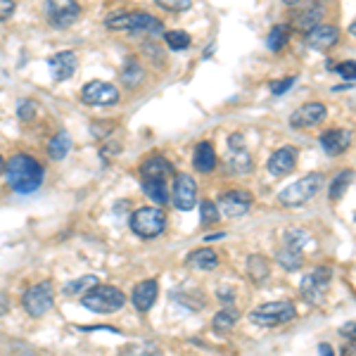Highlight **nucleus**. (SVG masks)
<instances>
[{"instance_id": "obj_18", "label": "nucleus", "mask_w": 356, "mask_h": 356, "mask_svg": "<svg viewBox=\"0 0 356 356\" xmlns=\"http://www.w3.org/2000/svg\"><path fill=\"white\" fill-rule=\"evenodd\" d=\"M157 297H159V283L154 281V278L138 283L131 292V302L138 311H150V309L154 307V302H157Z\"/></svg>"}, {"instance_id": "obj_33", "label": "nucleus", "mask_w": 356, "mask_h": 356, "mask_svg": "<svg viewBox=\"0 0 356 356\" xmlns=\"http://www.w3.org/2000/svg\"><path fill=\"white\" fill-rule=\"evenodd\" d=\"M309 242V233L302 228H290L283 235V247H290V250H304V245Z\"/></svg>"}, {"instance_id": "obj_16", "label": "nucleus", "mask_w": 356, "mask_h": 356, "mask_svg": "<svg viewBox=\"0 0 356 356\" xmlns=\"http://www.w3.org/2000/svg\"><path fill=\"white\" fill-rule=\"evenodd\" d=\"M50 74H53L55 81H67L76 74V67H79V58H76L74 50H62V53L53 55L48 60Z\"/></svg>"}, {"instance_id": "obj_8", "label": "nucleus", "mask_w": 356, "mask_h": 356, "mask_svg": "<svg viewBox=\"0 0 356 356\" xmlns=\"http://www.w3.org/2000/svg\"><path fill=\"white\" fill-rule=\"evenodd\" d=\"M330 283H333V268L330 266H316L311 273L302 278V297L307 299L309 304H323Z\"/></svg>"}, {"instance_id": "obj_9", "label": "nucleus", "mask_w": 356, "mask_h": 356, "mask_svg": "<svg viewBox=\"0 0 356 356\" xmlns=\"http://www.w3.org/2000/svg\"><path fill=\"white\" fill-rule=\"evenodd\" d=\"M45 14L53 27L67 29L79 19L81 5L76 0H45Z\"/></svg>"}, {"instance_id": "obj_13", "label": "nucleus", "mask_w": 356, "mask_h": 356, "mask_svg": "<svg viewBox=\"0 0 356 356\" xmlns=\"http://www.w3.org/2000/svg\"><path fill=\"white\" fill-rule=\"evenodd\" d=\"M326 117H328V110L323 102H307V105L297 107L290 115V126L295 128V131H302V128L318 126Z\"/></svg>"}, {"instance_id": "obj_36", "label": "nucleus", "mask_w": 356, "mask_h": 356, "mask_svg": "<svg viewBox=\"0 0 356 356\" xmlns=\"http://www.w3.org/2000/svg\"><path fill=\"white\" fill-rule=\"evenodd\" d=\"M219 219H221V214H219L216 202H211V200H202V202H200V221H202L204 226H211Z\"/></svg>"}, {"instance_id": "obj_50", "label": "nucleus", "mask_w": 356, "mask_h": 356, "mask_svg": "<svg viewBox=\"0 0 356 356\" xmlns=\"http://www.w3.org/2000/svg\"><path fill=\"white\" fill-rule=\"evenodd\" d=\"M3 171H5V159L0 157V174H3Z\"/></svg>"}, {"instance_id": "obj_6", "label": "nucleus", "mask_w": 356, "mask_h": 356, "mask_svg": "<svg viewBox=\"0 0 356 356\" xmlns=\"http://www.w3.org/2000/svg\"><path fill=\"white\" fill-rule=\"evenodd\" d=\"M250 318L257 323V326L264 328H276L283 326V323H290L297 318V307L290 302V299H281V302H266L261 307H257L254 311L250 313Z\"/></svg>"}, {"instance_id": "obj_25", "label": "nucleus", "mask_w": 356, "mask_h": 356, "mask_svg": "<svg viewBox=\"0 0 356 356\" xmlns=\"http://www.w3.org/2000/svg\"><path fill=\"white\" fill-rule=\"evenodd\" d=\"M287 40H290V27H285V24H276V27L268 31V36H266V48L271 50V53H281V50L287 45Z\"/></svg>"}, {"instance_id": "obj_39", "label": "nucleus", "mask_w": 356, "mask_h": 356, "mask_svg": "<svg viewBox=\"0 0 356 356\" xmlns=\"http://www.w3.org/2000/svg\"><path fill=\"white\" fill-rule=\"evenodd\" d=\"M295 84H297V76H287V79H281V81H271L268 88H271L273 95H285Z\"/></svg>"}, {"instance_id": "obj_19", "label": "nucleus", "mask_w": 356, "mask_h": 356, "mask_svg": "<svg viewBox=\"0 0 356 356\" xmlns=\"http://www.w3.org/2000/svg\"><path fill=\"white\" fill-rule=\"evenodd\" d=\"M174 174V167L169 164V159H164L162 154H154V157H147L145 162L141 164V176L143 178H159L167 180Z\"/></svg>"}, {"instance_id": "obj_17", "label": "nucleus", "mask_w": 356, "mask_h": 356, "mask_svg": "<svg viewBox=\"0 0 356 356\" xmlns=\"http://www.w3.org/2000/svg\"><path fill=\"white\" fill-rule=\"evenodd\" d=\"M318 141H321V147L328 157H337V154L347 152L349 145H352V133L347 128H330Z\"/></svg>"}, {"instance_id": "obj_24", "label": "nucleus", "mask_w": 356, "mask_h": 356, "mask_svg": "<svg viewBox=\"0 0 356 356\" xmlns=\"http://www.w3.org/2000/svg\"><path fill=\"white\" fill-rule=\"evenodd\" d=\"M143 76H145V71H143L141 62L128 60L121 69V84L126 86V88H138V86L143 84Z\"/></svg>"}, {"instance_id": "obj_14", "label": "nucleus", "mask_w": 356, "mask_h": 356, "mask_svg": "<svg viewBox=\"0 0 356 356\" xmlns=\"http://www.w3.org/2000/svg\"><path fill=\"white\" fill-rule=\"evenodd\" d=\"M337 40H340V31H337V27H330V24H316V27H311L307 34H304L307 48L318 50V53L337 45Z\"/></svg>"}, {"instance_id": "obj_51", "label": "nucleus", "mask_w": 356, "mask_h": 356, "mask_svg": "<svg viewBox=\"0 0 356 356\" xmlns=\"http://www.w3.org/2000/svg\"><path fill=\"white\" fill-rule=\"evenodd\" d=\"M354 221H356V214H354Z\"/></svg>"}, {"instance_id": "obj_3", "label": "nucleus", "mask_w": 356, "mask_h": 356, "mask_svg": "<svg viewBox=\"0 0 356 356\" xmlns=\"http://www.w3.org/2000/svg\"><path fill=\"white\" fill-rule=\"evenodd\" d=\"M105 24H107V29L126 31V34H150V36L164 34V24L159 22L157 17H152V14H145V12L115 14V17H110Z\"/></svg>"}, {"instance_id": "obj_15", "label": "nucleus", "mask_w": 356, "mask_h": 356, "mask_svg": "<svg viewBox=\"0 0 356 356\" xmlns=\"http://www.w3.org/2000/svg\"><path fill=\"white\" fill-rule=\"evenodd\" d=\"M268 171L273 176H290L292 171L297 169V150L292 145H285L268 157Z\"/></svg>"}, {"instance_id": "obj_40", "label": "nucleus", "mask_w": 356, "mask_h": 356, "mask_svg": "<svg viewBox=\"0 0 356 356\" xmlns=\"http://www.w3.org/2000/svg\"><path fill=\"white\" fill-rule=\"evenodd\" d=\"M337 71L342 79H347V81H356V62L354 60H347V62H340L337 64Z\"/></svg>"}, {"instance_id": "obj_22", "label": "nucleus", "mask_w": 356, "mask_h": 356, "mask_svg": "<svg viewBox=\"0 0 356 356\" xmlns=\"http://www.w3.org/2000/svg\"><path fill=\"white\" fill-rule=\"evenodd\" d=\"M143 193L147 195L152 202H157L159 207H167L171 204V193L167 188V180L159 178H143Z\"/></svg>"}, {"instance_id": "obj_12", "label": "nucleus", "mask_w": 356, "mask_h": 356, "mask_svg": "<svg viewBox=\"0 0 356 356\" xmlns=\"http://www.w3.org/2000/svg\"><path fill=\"white\" fill-rule=\"evenodd\" d=\"M198 204V183L190 174H176L174 178V207L190 211Z\"/></svg>"}, {"instance_id": "obj_7", "label": "nucleus", "mask_w": 356, "mask_h": 356, "mask_svg": "<svg viewBox=\"0 0 356 356\" xmlns=\"http://www.w3.org/2000/svg\"><path fill=\"white\" fill-rule=\"evenodd\" d=\"M22 304L27 309L29 316L40 318L55 307V287L50 281H40L36 285H31L22 297Z\"/></svg>"}, {"instance_id": "obj_1", "label": "nucleus", "mask_w": 356, "mask_h": 356, "mask_svg": "<svg viewBox=\"0 0 356 356\" xmlns=\"http://www.w3.org/2000/svg\"><path fill=\"white\" fill-rule=\"evenodd\" d=\"M5 174H8L10 188L19 195L36 193L43 183V167L38 164V159H34L27 152L12 154L5 162Z\"/></svg>"}, {"instance_id": "obj_32", "label": "nucleus", "mask_w": 356, "mask_h": 356, "mask_svg": "<svg viewBox=\"0 0 356 356\" xmlns=\"http://www.w3.org/2000/svg\"><path fill=\"white\" fill-rule=\"evenodd\" d=\"M237 318H240V313H237L233 307H228V309H224V311L216 313L211 326H214V330H219V333H226V330H230L235 326Z\"/></svg>"}, {"instance_id": "obj_43", "label": "nucleus", "mask_w": 356, "mask_h": 356, "mask_svg": "<svg viewBox=\"0 0 356 356\" xmlns=\"http://www.w3.org/2000/svg\"><path fill=\"white\" fill-rule=\"evenodd\" d=\"M340 335L347 337L349 342H356V323H344V326L340 328Z\"/></svg>"}, {"instance_id": "obj_47", "label": "nucleus", "mask_w": 356, "mask_h": 356, "mask_svg": "<svg viewBox=\"0 0 356 356\" xmlns=\"http://www.w3.org/2000/svg\"><path fill=\"white\" fill-rule=\"evenodd\" d=\"M221 237H224V233H216V235H207V237H204V242H207V245H209V242H214V240H221Z\"/></svg>"}, {"instance_id": "obj_49", "label": "nucleus", "mask_w": 356, "mask_h": 356, "mask_svg": "<svg viewBox=\"0 0 356 356\" xmlns=\"http://www.w3.org/2000/svg\"><path fill=\"white\" fill-rule=\"evenodd\" d=\"M285 5H297V3H302V0H283Z\"/></svg>"}, {"instance_id": "obj_41", "label": "nucleus", "mask_w": 356, "mask_h": 356, "mask_svg": "<svg viewBox=\"0 0 356 356\" xmlns=\"http://www.w3.org/2000/svg\"><path fill=\"white\" fill-rule=\"evenodd\" d=\"M14 10H17L14 0H0V22H8L14 14Z\"/></svg>"}, {"instance_id": "obj_34", "label": "nucleus", "mask_w": 356, "mask_h": 356, "mask_svg": "<svg viewBox=\"0 0 356 356\" xmlns=\"http://www.w3.org/2000/svg\"><path fill=\"white\" fill-rule=\"evenodd\" d=\"M164 40H167V45L174 50V53H180V50H185L190 45V36L180 29L167 31V34H164Z\"/></svg>"}, {"instance_id": "obj_28", "label": "nucleus", "mask_w": 356, "mask_h": 356, "mask_svg": "<svg viewBox=\"0 0 356 356\" xmlns=\"http://www.w3.org/2000/svg\"><path fill=\"white\" fill-rule=\"evenodd\" d=\"M226 169L230 174H250L252 171V157L247 154V150H233L226 162Z\"/></svg>"}, {"instance_id": "obj_11", "label": "nucleus", "mask_w": 356, "mask_h": 356, "mask_svg": "<svg viewBox=\"0 0 356 356\" xmlns=\"http://www.w3.org/2000/svg\"><path fill=\"white\" fill-rule=\"evenodd\" d=\"M81 100L86 105H97V107H107V105H117L119 102V88L110 81H88V84L81 88Z\"/></svg>"}, {"instance_id": "obj_4", "label": "nucleus", "mask_w": 356, "mask_h": 356, "mask_svg": "<svg viewBox=\"0 0 356 356\" xmlns=\"http://www.w3.org/2000/svg\"><path fill=\"white\" fill-rule=\"evenodd\" d=\"M81 304L93 313H115L126 304V295L115 285H93L81 297Z\"/></svg>"}, {"instance_id": "obj_26", "label": "nucleus", "mask_w": 356, "mask_h": 356, "mask_svg": "<svg viewBox=\"0 0 356 356\" xmlns=\"http://www.w3.org/2000/svg\"><path fill=\"white\" fill-rule=\"evenodd\" d=\"M71 150V138L67 131H60L58 136L53 138V141L48 143V157L53 159V162H60V159H64L67 154H69Z\"/></svg>"}, {"instance_id": "obj_38", "label": "nucleus", "mask_w": 356, "mask_h": 356, "mask_svg": "<svg viewBox=\"0 0 356 356\" xmlns=\"http://www.w3.org/2000/svg\"><path fill=\"white\" fill-rule=\"evenodd\" d=\"M154 3L164 10H171V12H185L193 8V0H154Z\"/></svg>"}, {"instance_id": "obj_2", "label": "nucleus", "mask_w": 356, "mask_h": 356, "mask_svg": "<svg viewBox=\"0 0 356 356\" xmlns=\"http://www.w3.org/2000/svg\"><path fill=\"white\" fill-rule=\"evenodd\" d=\"M321 188H323V174L311 171L299 180H295V183L287 185V188L278 195V202H281L283 207H302V204L311 202Z\"/></svg>"}, {"instance_id": "obj_31", "label": "nucleus", "mask_w": 356, "mask_h": 356, "mask_svg": "<svg viewBox=\"0 0 356 356\" xmlns=\"http://www.w3.org/2000/svg\"><path fill=\"white\" fill-rule=\"evenodd\" d=\"M93 285H97V276H84L79 281H71L64 285V297H84Z\"/></svg>"}, {"instance_id": "obj_20", "label": "nucleus", "mask_w": 356, "mask_h": 356, "mask_svg": "<svg viewBox=\"0 0 356 356\" xmlns=\"http://www.w3.org/2000/svg\"><path fill=\"white\" fill-rule=\"evenodd\" d=\"M193 167L200 174H209L216 169V150L209 141L198 143V147L193 152Z\"/></svg>"}, {"instance_id": "obj_21", "label": "nucleus", "mask_w": 356, "mask_h": 356, "mask_svg": "<svg viewBox=\"0 0 356 356\" xmlns=\"http://www.w3.org/2000/svg\"><path fill=\"white\" fill-rule=\"evenodd\" d=\"M185 264L195 271H214L219 266V254H216L211 247H200V250H193L185 259Z\"/></svg>"}, {"instance_id": "obj_42", "label": "nucleus", "mask_w": 356, "mask_h": 356, "mask_svg": "<svg viewBox=\"0 0 356 356\" xmlns=\"http://www.w3.org/2000/svg\"><path fill=\"white\" fill-rule=\"evenodd\" d=\"M228 150L230 152H233V150H245V136H242V133L228 136Z\"/></svg>"}, {"instance_id": "obj_45", "label": "nucleus", "mask_w": 356, "mask_h": 356, "mask_svg": "<svg viewBox=\"0 0 356 356\" xmlns=\"http://www.w3.org/2000/svg\"><path fill=\"white\" fill-rule=\"evenodd\" d=\"M8 311H10L8 297H5V295H0V316H3V313H8Z\"/></svg>"}, {"instance_id": "obj_27", "label": "nucleus", "mask_w": 356, "mask_h": 356, "mask_svg": "<svg viewBox=\"0 0 356 356\" xmlns=\"http://www.w3.org/2000/svg\"><path fill=\"white\" fill-rule=\"evenodd\" d=\"M323 14H326V10H323L321 5H311L307 12L297 14V17H295V27L304 34V31H309L311 27H316V24H321Z\"/></svg>"}, {"instance_id": "obj_23", "label": "nucleus", "mask_w": 356, "mask_h": 356, "mask_svg": "<svg viewBox=\"0 0 356 356\" xmlns=\"http://www.w3.org/2000/svg\"><path fill=\"white\" fill-rule=\"evenodd\" d=\"M247 276H250L252 283H257V285H261V283L268 281V276H271V268H268V261L264 259L261 254H252L250 259H247Z\"/></svg>"}, {"instance_id": "obj_5", "label": "nucleus", "mask_w": 356, "mask_h": 356, "mask_svg": "<svg viewBox=\"0 0 356 356\" xmlns=\"http://www.w3.org/2000/svg\"><path fill=\"white\" fill-rule=\"evenodd\" d=\"M128 226L138 237L143 240H152V237H159L167 228V214H164L159 207H141L131 214L128 219Z\"/></svg>"}, {"instance_id": "obj_30", "label": "nucleus", "mask_w": 356, "mask_h": 356, "mask_svg": "<svg viewBox=\"0 0 356 356\" xmlns=\"http://www.w3.org/2000/svg\"><path fill=\"white\" fill-rule=\"evenodd\" d=\"M278 264H281L285 271H297V268H302L304 264V254L299 250H290V247H283V250H278L276 254Z\"/></svg>"}, {"instance_id": "obj_46", "label": "nucleus", "mask_w": 356, "mask_h": 356, "mask_svg": "<svg viewBox=\"0 0 356 356\" xmlns=\"http://www.w3.org/2000/svg\"><path fill=\"white\" fill-rule=\"evenodd\" d=\"M318 352L326 356H333V347H330V344H318Z\"/></svg>"}, {"instance_id": "obj_35", "label": "nucleus", "mask_w": 356, "mask_h": 356, "mask_svg": "<svg viewBox=\"0 0 356 356\" xmlns=\"http://www.w3.org/2000/svg\"><path fill=\"white\" fill-rule=\"evenodd\" d=\"M38 115V102L34 97H24L17 102V117L19 121H34V117Z\"/></svg>"}, {"instance_id": "obj_48", "label": "nucleus", "mask_w": 356, "mask_h": 356, "mask_svg": "<svg viewBox=\"0 0 356 356\" xmlns=\"http://www.w3.org/2000/svg\"><path fill=\"white\" fill-rule=\"evenodd\" d=\"M349 34H352V36H354V38H356V19H354V22H352V24H349Z\"/></svg>"}, {"instance_id": "obj_37", "label": "nucleus", "mask_w": 356, "mask_h": 356, "mask_svg": "<svg viewBox=\"0 0 356 356\" xmlns=\"http://www.w3.org/2000/svg\"><path fill=\"white\" fill-rule=\"evenodd\" d=\"M115 126L117 123L112 121V119H102V121H93L91 123V133L95 138H105V136H110V133L115 131Z\"/></svg>"}, {"instance_id": "obj_44", "label": "nucleus", "mask_w": 356, "mask_h": 356, "mask_svg": "<svg viewBox=\"0 0 356 356\" xmlns=\"http://www.w3.org/2000/svg\"><path fill=\"white\" fill-rule=\"evenodd\" d=\"M219 299H221V302H224V304H233V292H230L228 290V295H226V290H224V287H221V290H219Z\"/></svg>"}, {"instance_id": "obj_10", "label": "nucleus", "mask_w": 356, "mask_h": 356, "mask_svg": "<svg viewBox=\"0 0 356 356\" xmlns=\"http://www.w3.org/2000/svg\"><path fill=\"white\" fill-rule=\"evenodd\" d=\"M252 202H254V198L247 190H228L216 200V207L224 219H237L252 209Z\"/></svg>"}, {"instance_id": "obj_29", "label": "nucleus", "mask_w": 356, "mask_h": 356, "mask_svg": "<svg viewBox=\"0 0 356 356\" xmlns=\"http://www.w3.org/2000/svg\"><path fill=\"white\" fill-rule=\"evenodd\" d=\"M352 180H354V171H342V174H337V176L333 178V183H330V193H328V198L333 200V202H337V200H342L344 198V193L349 190V185H352Z\"/></svg>"}]
</instances>
